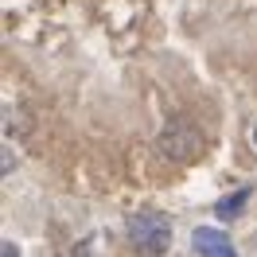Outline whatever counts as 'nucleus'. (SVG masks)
Returning a JSON list of instances; mask_svg holds the SVG:
<instances>
[{"label":"nucleus","mask_w":257,"mask_h":257,"mask_svg":"<svg viewBox=\"0 0 257 257\" xmlns=\"http://www.w3.org/2000/svg\"><path fill=\"white\" fill-rule=\"evenodd\" d=\"M245 203H249V187H238V191L230 195V199H222V203L214 207V214H218V218H230V214H238Z\"/></svg>","instance_id":"4"},{"label":"nucleus","mask_w":257,"mask_h":257,"mask_svg":"<svg viewBox=\"0 0 257 257\" xmlns=\"http://www.w3.org/2000/svg\"><path fill=\"white\" fill-rule=\"evenodd\" d=\"M253 145H257V125H253Z\"/></svg>","instance_id":"6"},{"label":"nucleus","mask_w":257,"mask_h":257,"mask_svg":"<svg viewBox=\"0 0 257 257\" xmlns=\"http://www.w3.org/2000/svg\"><path fill=\"white\" fill-rule=\"evenodd\" d=\"M128 234V245L137 249V253L145 257H160L168 253V245H172V222H168V214L160 210H141V214H133L125 226Z\"/></svg>","instance_id":"1"},{"label":"nucleus","mask_w":257,"mask_h":257,"mask_svg":"<svg viewBox=\"0 0 257 257\" xmlns=\"http://www.w3.org/2000/svg\"><path fill=\"white\" fill-rule=\"evenodd\" d=\"M0 257H20L16 241H4V245H0Z\"/></svg>","instance_id":"5"},{"label":"nucleus","mask_w":257,"mask_h":257,"mask_svg":"<svg viewBox=\"0 0 257 257\" xmlns=\"http://www.w3.org/2000/svg\"><path fill=\"white\" fill-rule=\"evenodd\" d=\"M160 152L168 156V160H179V164H191L199 152H203V133L191 125V121H183V117H176V121H168L160 133Z\"/></svg>","instance_id":"2"},{"label":"nucleus","mask_w":257,"mask_h":257,"mask_svg":"<svg viewBox=\"0 0 257 257\" xmlns=\"http://www.w3.org/2000/svg\"><path fill=\"white\" fill-rule=\"evenodd\" d=\"M191 245L199 257H238L234 253V241L226 238L222 230H214V226H199L191 234Z\"/></svg>","instance_id":"3"}]
</instances>
